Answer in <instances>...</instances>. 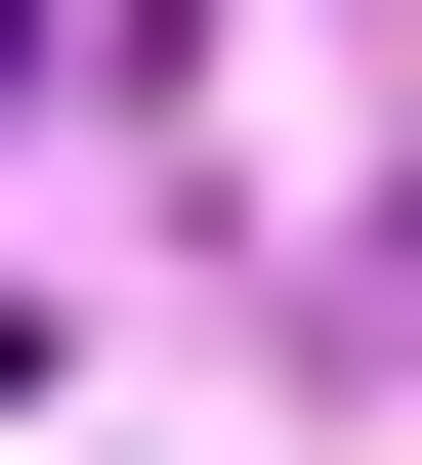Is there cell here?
<instances>
[{"label":"cell","mask_w":422,"mask_h":465,"mask_svg":"<svg viewBox=\"0 0 422 465\" xmlns=\"http://www.w3.org/2000/svg\"><path fill=\"white\" fill-rule=\"evenodd\" d=\"M0 85H43V0H0Z\"/></svg>","instance_id":"cell-1"}]
</instances>
